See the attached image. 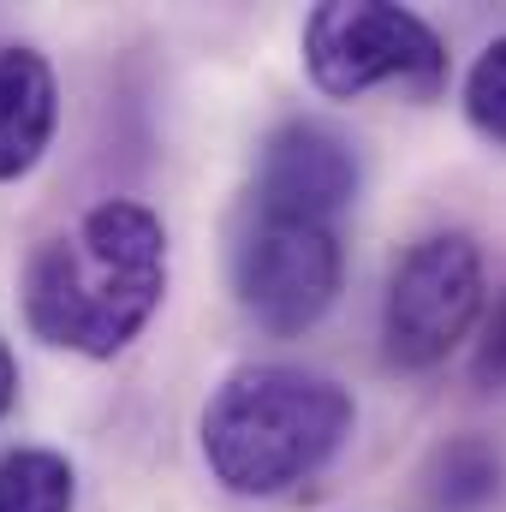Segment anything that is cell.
<instances>
[{
	"mask_svg": "<svg viewBox=\"0 0 506 512\" xmlns=\"http://www.w3.org/2000/svg\"><path fill=\"white\" fill-rule=\"evenodd\" d=\"M304 72L322 96L358 102L370 90H405L435 102L447 90V42L429 18L393 0H328L304 18Z\"/></svg>",
	"mask_w": 506,
	"mask_h": 512,
	"instance_id": "3957f363",
	"label": "cell"
},
{
	"mask_svg": "<svg viewBox=\"0 0 506 512\" xmlns=\"http://www.w3.org/2000/svg\"><path fill=\"white\" fill-rule=\"evenodd\" d=\"M471 376L489 393H506V292L489 304L483 328H477V352H471Z\"/></svg>",
	"mask_w": 506,
	"mask_h": 512,
	"instance_id": "8fae6325",
	"label": "cell"
},
{
	"mask_svg": "<svg viewBox=\"0 0 506 512\" xmlns=\"http://www.w3.org/2000/svg\"><path fill=\"white\" fill-rule=\"evenodd\" d=\"M465 120L483 143L506 149V36H495L465 72Z\"/></svg>",
	"mask_w": 506,
	"mask_h": 512,
	"instance_id": "30bf717a",
	"label": "cell"
},
{
	"mask_svg": "<svg viewBox=\"0 0 506 512\" xmlns=\"http://www.w3.org/2000/svg\"><path fill=\"white\" fill-rule=\"evenodd\" d=\"M340 280H346L340 227L251 215L233 239V298L274 340H292V334L316 328L334 310Z\"/></svg>",
	"mask_w": 506,
	"mask_h": 512,
	"instance_id": "5b68a950",
	"label": "cell"
},
{
	"mask_svg": "<svg viewBox=\"0 0 506 512\" xmlns=\"http://www.w3.org/2000/svg\"><path fill=\"white\" fill-rule=\"evenodd\" d=\"M24 328L72 358H120L167 298V227L149 203L108 197L24 262Z\"/></svg>",
	"mask_w": 506,
	"mask_h": 512,
	"instance_id": "6da1fadb",
	"label": "cell"
},
{
	"mask_svg": "<svg viewBox=\"0 0 506 512\" xmlns=\"http://www.w3.org/2000/svg\"><path fill=\"white\" fill-rule=\"evenodd\" d=\"M18 405V358H12V346L0 340V417Z\"/></svg>",
	"mask_w": 506,
	"mask_h": 512,
	"instance_id": "7c38bea8",
	"label": "cell"
},
{
	"mask_svg": "<svg viewBox=\"0 0 506 512\" xmlns=\"http://www.w3.org/2000/svg\"><path fill=\"white\" fill-rule=\"evenodd\" d=\"M358 405L334 376L298 364H245L209 393L197 447L227 495L274 501L310 483L352 435Z\"/></svg>",
	"mask_w": 506,
	"mask_h": 512,
	"instance_id": "7a4b0ae2",
	"label": "cell"
},
{
	"mask_svg": "<svg viewBox=\"0 0 506 512\" xmlns=\"http://www.w3.org/2000/svg\"><path fill=\"white\" fill-rule=\"evenodd\" d=\"M489 316L483 251L471 233H429L393 262L381 298V358L405 376L447 364Z\"/></svg>",
	"mask_w": 506,
	"mask_h": 512,
	"instance_id": "277c9868",
	"label": "cell"
},
{
	"mask_svg": "<svg viewBox=\"0 0 506 512\" xmlns=\"http://www.w3.org/2000/svg\"><path fill=\"white\" fill-rule=\"evenodd\" d=\"M501 453L483 441V435H453L441 453H435V465H429V489H435V501L453 512H471V507H489L495 495H501Z\"/></svg>",
	"mask_w": 506,
	"mask_h": 512,
	"instance_id": "9c48e42d",
	"label": "cell"
},
{
	"mask_svg": "<svg viewBox=\"0 0 506 512\" xmlns=\"http://www.w3.org/2000/svg\"><path fill=\"white\" fill-rule=\"evenodd\" d=\"M364 167L346 131L328 120H280L256 149L251 173V215L268 221H316V227H340V215L358 203Z\"/></svg>",
	"mask_w": 506,
	"mask_h": 512,
	"instance_id": "8992f818",
	"label": "cell"
},
{
	"mask_svg": "<svg viewBox=\"0 0 506 512\" xmlns=\"http://www.w3.org/2000/svg\"><path fill=\"white\" fill-rule=\"evenodd\" d=\"M78 471L54 447H12L0 453V512H72Z\"/></svg>",
	"mask_w": 506,
	"mask_h": 512,
	"instance_id": "ba28073f",
	"label": "cell"
},
{
	"mask_svg": "<svg viewBox=\"0 0 506 512\" xmlns=\"http://www.w3.org/2000/svg\"><path fill=\"white\" fill-rule=\"evenodd\" d=\"M60 126V84L36 48H0V185L24 179Z\"/></svg>",
	"mask_w": 506,
	"mask_h": 512,
	"instance_id": "52a82bcc",
	"label": "cell"
}]
</instances>
